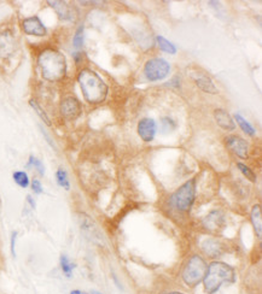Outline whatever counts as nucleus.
Masks as SVG:
<instances>
[{
	"label": "nucleus",
	"mask_w": 262,
	"mask_h": 294,
	"mask_svg": "<svg viewBox=\"0 0 262 294\" xmlns=\"http://www.w3.org/2000/svg\"><path fill=\"white\" fill-rule=\"evenodd\" d=\"M237 166H238V169L240 170V173H242L244 176L246 177V179H248L249 181H251V182H255V181H256V174L251 170V169L249 168V166H246L245 164H243V163H237Z\"/></svg>",
	"instance_id": "obj_23"
},
{
	"label": "nucleus",
	"mask_w": 262,
	"mask_h": 294,
	"mask_svg": "<svg viewBox=\"0 0 262 294\" xmlns=\"http://www.w3.org/2000/svg\"><path fill=\"white\" fill-rule=\"evenodd\" d=\"M28 166L31 168H35L38 170V173L40 175H44L45 173V168H44V164L41 163V160H39L38 158H35L34 156L29 157V162H28Z\"/></svg>",
	"instance_id": "obj_24"
},
{
	"label": "nucleus",
	"mask_w": 262,
	"mask_h": 294,
	"mask_svg": "<svg viewBox=\"0 0 262 294\" xmlns=\"http://www.w3.org/2000/svg\"><path fill=\"white\" fill-rule=\"evenodd\" d=\"M93 294H100V293H97V292H94V293H93Z\"/></svg>",
	"instance_id": "obj_31"
},
{
	"label": "nucleus",
	"mask_w": 262,
	"mask_h": 294,
	"mask_svg": "<svg viewBox=\"0 0 262 294\" xmlns=\"http://www.w3.org/2000/svg\"><path fill=\"white\" fill-rule=\"evenodd\" d=\"M80 88L85 100L90 104H100L108 96V86L96 71L83 69L77 76Z\"/></svg>",
	"instance_id": "obj_2"
},
{
	"label": "nucleus",
	"mask_w": 262,
	"mask_h": 294,
	"mask_svg": "<svg viewBox=\"0 0 262 294\" xmlns=\"http://www.w3.org/2000/svg\"><path fill=\"white\" fill-rule=\"evenodd\" d=\"M29 105L32 106L33 109H34V111L37 112V115L39 116V117L41 118V120H43L44 122H45V123L47 124V126H51V121H50V118H49V116H47V114L45 111H44L43 110V108H41L40 105H39V104L35 102V100H29Z\"/></svg>",
	"instance_id": "obj_21"
},
{
	"label": "nucleus",
	"mask_w": 262,
	"mask_h": 294,
	"mask_svg": "<svg viewBox=\"0 0 262 294\" xmlns=\"http://www.w3.org/2000/svg\"><path fill=\"white\" fill-rule=\"evenodd\" d=\"M225 142L226 146L230 148L232 152L239 157V158L245 159L246 157H248V144H246V141L240 138V136L227 135L225 139Z\"/></svg>",
	"instance_id": "obj_9"
},
{
	"label": "nucleus",
	"mask_w": 262,
	"mask_h": 294,
	"mask_svg": "<svg viewBox=\"0 0 262 294\" xmlns=\"http://www.w3.org/2000/svg\"><path fill=\"white\" fill-rule=\"evenodd\" d=\"M16 239H17V231H13L11 234V253L14 257H16V251H15V245H16Z\"/></svg>",
	"instance_id": "obj_27"
},
{
	"label": "nucleus",
	"mask_w": 262,
	"mask_h": 294,
	"mask_svg": "<svg viewBox=\"0 0 262 294\" xmlns=\"http://www.w3.org/2000/svg\"><path fill=\"white\" fill-rule=\"evenodd\" d=\"M27 199H28L29 204H31V205H32V207H33V209H34V207H35V203H34V200H33V198L31 197V195H28V197H27Z\"/></svg>",
	"instance_id": "obj_28"
},
{
	"label": "nucleus",
	"mask_w": 262,
	"mask_h": 294,
	"mask_svg": "<svg viewBox=\"0 0 262 294\" xmlns=\"http://www.w3.org/2000/svg\"><path fill=\"white\" fill-rule=\"evenodd\" d=\"M171 65L163 58H153L147 62L144 67V75L149 81H160L168 76Z\"/></svg>",
	"instance_id": "obj_6"
},
{
	"label": "nucleus",
	"mask_w": 262,
	"mask_h": 294,
	"mask_svg": "<svg viewBox=\"0 0 262 294\" xmlns=\"http://www.w3.org/2000/svg\"><path fill=\"white\" fill-rule=\"evenodd\" d=\"M61 114L64 118L74 121L81 115V104L74 97H67L61 103Z\"/></svg>",
	"instance_id": "obj_7"
},
{
	"label": "nucleus",
	"mask_w": 262,
	"mask_h": 294,
	"mask_svg": "<svg viewBox=\"0 0 262 294\" xmlns=\"http://www.w3.org/2000/svg\"><path fill=\"white\" fill-rule=\"evenodd\" d=\"M47 4L51 5V8L57 13L61 20H73V10H71V8L65 2H47Z\"/></svg>",
	"instance_id": "obj_13"
},
{
	"label": "nucleus",
	"mask_w": 262,
	"mask_h": 294,
	"mask_svg": "<svg viewBox=\"0 0 262 294\" xmlns=\"http://www.w3.org/2000/svg\"><path fill=\"white\" fill-rule=\"evenodd\" d=\"M202 248L211 258H215L222 253L221 245H220V242L217 240L214 239L204 240V242L202 243Z\"/></svg>",
	"instance_id": "obj_15"
},
{
	"label": "nucleus",
	"mask_w": 262,
	"mask_h": 294,
	"mask_svg": "<svg viewBox=\"0 0 262 294\" xmlns=\"http://www.w3.org/2000/svg\"><path fill=\"white\" fill-rule=\"evenodd\" d=\"M61 268H62V271L64 272V275L67 276V277H71V275H73V270L75 268V265H74L73 263L70 262L69 258H68L65 254H62L61 256Z\"/></svg>",
	"instance_id": "obj_20"
},
{
	"label": "nucleus",
	"mask_w": 262,
	"mask_h": 294,
	"mask_svg": "<svg viewBox=\"0 0 262 294\" xmlns=\"http://www.w3.org/2000/svg\"><path fill=\"white\" fill-rule=\"evenodd\" d=\"M38 65L41 76L50 82H58L63 80L67 74V59L61 52L47 49L39 55Z\"/></svg>",
	"instance_id": "obj_1"
},
{
	"label": "nucleus",
	"mask_w": 262,
	"mask_h": 294,
	"mask_svg": "<svg viewBox=\"0 0 262 294\" xmlns=\"http://www.w3.org/2000/svg\"><path fill=\"white\" fill-rule=\"evenodd\" d=\"M32 189L34 191V193H37V194H40V193H43V186H41L40 181H39V180H33L32 181Z\"/></svg>",
	"instance_id": "obj_26"
},
{
	"label": "nucleus",
	"mask_w": 262,
	"mask_h": 294,
	"mask_svg": "<svg viewBox=\"0 0 262 294\" xmlns=\"http://www.w3.org/2000/svg\"><path fill=\"white\" fill-rule=\"evenodd\" d=\"M214 116H215L216 123L219 124L222 129L233 130L234 128H236V124H234V122L233 120H232L230 114L226 112L225 110H221V109L215 110V114H214Z\"/></svg>",
	"instance_id": "obj_14"
},
{
	"label": "nucleus",
	"mask_w": 262,
	"mask_h": 294,
	"mask_svg": "<svg viewBox=\"0 0 262 294\" xmlns=\"http://www.w3.org/2000/svg\"><path fill=\"white\" fill-rule=\"evenodd\" d=\"M13 177L15 182L20 187H22V188H27L29 186V177L25 171H15Z\"/></svg>",
	"instance_id": "obj_22"
},
{
	"label": "nucleus",
	"mask_w": 262,
	"mask_h": 294,
	"mask_svg": "<svg viewBox=\"0 0 262 294\" xmlns=\"http://www.w3.org/2000/svg\"><path fill=\"white\" fill-rule=\"evenodd\" d=\"M234 118H236L238 126L240 127V129H242L243 132L245 133V134H248V135H250V136H254V135H255V129H254V127H252L251 124H250L249 122L246 121L245 118H244L242 115L236 114V115H234Z\"/></svg>",
	"instance_id": "obj_17"
},
{
	"label": "nucleus",
	"mask_w": 262,
	"mask_h": 294,
	"mask_svg": "<svg viewBox=\"0 0 262 294\" xmlns=\"http://www.w3.org/2000/svg\"><path fill=\"white\" fill-rule=\"evenodd\" d=\"M224 224V215L221 211H211L203 219V225L209 230H217Z\"/></svg>",
	"instance_id": "obj_12"
},
{
	"label": "nucleus",
	"mask_w": 262,
	"mask_h": 294,
	"mask_svg": "<svg viewBox=\"0 0 262 294\" xmlns=\"http://www.w3.org/2000/svg\"><path fill=\"white\" fill-rule=\"evenodd\" d=\"M196 195V181L190 180L179 187L177 192L172 195L171 201L173 206L180 211H189L195 201Z\"/></svg>",
	"instance_id": "obj_5"
},
{
	"label": "nucleus",
	"mask_w": 262,
	"mask_h": 294,
	"mask_svg": "<svg viewBox=\"0 0 262 294\" xmlns=\"http://www.w3.org/2000/svg\"><path fill=\"white\" fill-rule=\"evenodd\" d=\"M138 134L143 141L150 142L154 140L156 134V123L153 118H143L138 123Z\"/></svg>",
	"instance_id": "obj_10"
},
{
	"label": "nucleus",
	"mask_w": 262,
	"mask_h": 294,
	"mask_svg": "<svg viewBox=\"0 0 262 294\" xmlns=\"http://www.w3.org/2000/svg\"><path fill=\"white\" fill-rule=\"evenodd\" d=\"M22 29L27 35H33V37H45L47 34L46 27L38 16H32L23 20Z\"/></svg>",
	"instance_id": "obj_8"
},
{
	"label": "nucleus",
	"mask_w": 262,
	"mask_h": 294,
	"mask_svg": "<svg viewBox=\"0 0 262 294\" xmlns=\"http://www.w3.org/2000/svg\"><path fill=\"white\" fill-rule=\"evenodd\" d=\"M166 294H185V293H180V292H172V293H166Z\"/></svg>",
	"instance_id": "obj_30"
},
{
	"label": "nucleus",
	"mask_w": 262,
	"mask_h": 294,
	"mask_svg": "<svg viewBox=\"0 0 262 294\" xmlns=\"http://www.w3.org/2000/svg\"><path fill=\"white\" fill-rule=\"evenodd\" d=\"M73 44H74V47L75 49H81L82 45H83V27H79V29H77L75 35H74V39H73Z\"/></svg>",
	"instance_id": "obj_25"
},
{
	"label": "nucleus",
	"mask_w": 262,
	"mask_h": 294,
	"mask_svg": "<svg viewBox=\"0 0 262 294\" xmlns=\"http://www.w3.org/2000/svg\"><path fill=\"white\" fill-rule=\"evenodd\" d=\"M236 281V271L231 265L224 262H213L209 264L203 278L204 292L215 294L224 283H233Z\"/></svg>",
	"instance_id": "obj_3"
},
{
	"label": "nucleus",
	"mask_w": 262,
	"mask_h": 294,
	"mask_svg": "<svg viewBox=\"0 0 262 294\" xmlns=\"http://www.w3.org/2000/svg\"><path fill=\"white\" fill-rule=\"evenodd\" d=\"M251 223L252 227H254L256 235H257L258 239H261L262 236V216H261V206L260 205H255L251 210Z\"/></svg>",
	"instance_id": "obj_16"
},
{
	"label": "nucleus",
	"mask_w": 262,
	"mask_h": 294,
	"mask_svg": "<svg viewBox=\"0 0 262 294\" xmlns=\"http://www.w3.org/2000/svg\"><path fill=\"white\" fill-rule=\"evenodd\" d=\"M157 43H159V47L163 52L169 53V55H175L177 53V47H175V45H173L171 41L167 40L166 38L159 35L157 37Z\"/></svg>",
	"instance_id": "obj_18"
},
{
	"label": "nucleus",
	"mask_w": 262,
	"mask_h": 294,
	"mask_svg": "<svg viewBox=\"0 0 262 294\" xmlns=\"http://www.w3.org/2000/svg\"><path fill=\"white\" fill-rule=\"evenodd\" d=\"M56 179H57V183L61 187H63L65 191H69L70 189V182L69 179H68L67 171L64 170L63 168H59L56 173Z\"/></svg>",
	"instance_id": "obj_19"
},
{
	"label": "nucleus",
	"mask_w": 262,
	"mask_h": 294,
	"mask_svg": "<svg viewBox=\"0 0 262 294\" xmlns=\"http://www.w3.org/2000/svg\"><path fill=\"white\" fill-rule=\"evenodd\" d=\"M207 263L202 257L192 256L187 260L185 268L183 270V280L187 286L196 287L203 281L205 271H207Z\"/></svg>",
	"instance_id": "obj_4"
},
{
	"label": "nucleus",
	"mask_w": 262,
	"mask_h": 294,
	"mask_svg": "<svg viewBox=\"0 0 262 294\" xmlns=\"http://www.w3.org/2000/svg\"><path fill=\"white\" fill-rule=\"evenodd\" d=\"M192 79L195 80L197 87L201 88L202 91L205 92V93H210V94L217 93V90L215 85H214L213 80H211L209 76L205 75V74H192Z\"/></svg>",
	"instance_id": "obj_11"
},
{
	"label": "nucleus",
	"mask_w": 262,
	"mask_h": 294,
	"mask_svg": "<svg viewBox=\"0 0 262 294\" xmlns=\"http://www.w3.org/2000/svg\"><path fill=\"white\" fill-rule=\"evenodd\" d=\"M70 294H87V293H86V292H82V290L75 289V290H71Z\"/></svg>",
	"instance_id": "obj_29"
}]
</instances>
